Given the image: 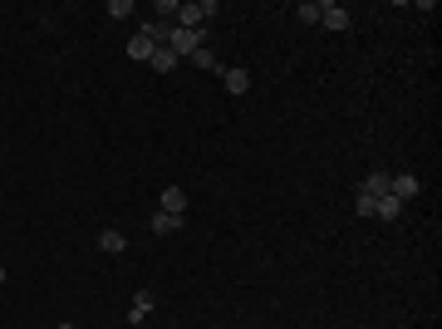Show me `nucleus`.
<instances>
[{"instance_id": "nucleus-1", "label": "nucleus", "mask_w": 442, "mask_h": 329, "mask_svg": "<svg viewBox=\"0 0 442 329\" xmlns=\"http://www.w3.org/2000/svg\"><path fill=\"white\" fill-rule=\"evenodd\" d=\"M167 50H172L177 59H182V55L192 59L197 50H206V35H201V30H182V25H172V35H167Z\"/></svg>"}, {"instance_id": "nucleus-2", "label": "nucleus", "mask_w": 442, "mask_h": 329, "mask_svg": "<svg viewBox=\"0 0 442 329\" xmlns=\"http://www.w3.org/2000/svg\"><path fill=\"white\" fill-rule=\"evenodd\" d=\"M320 25H329V30H349V25H354V15L339 6V0H325V6H320Z\"/></svg>"}, {"instance_id": "nucleus-3", "label": "nucleus", "mask_w": 442, "mask_h": 329, "mask_svg": "<svg viewBox=\"0 0 442 329\" xmlns=\"http://www.w3.org/2000/svg\"><path fill=\"white\" fill-rule=\"evenodd\" d=\"M152 50H157V40H152V30L143 25V30H138V35L128 40V59H138V64H148V59H152Z\"/></svg>"}, {"instance_id": "nucleus-4", "label": "nucleus", "mask_w": 442, "mask_h": 329, "mask_svg": "<svg viewBox=\"0 0 442 329\" xmlns=\"http://www.w3.org/2000/svg\"><path fill=\"white\" fill-rule=\"evenodd\" d=\"M388 197H398V202H413V197H418V177H413V172H393V182H388Z\"/></svg>"}, {"instance_id": "nucleus-5", "label": "nucleus", "mask_w": 442, "mask_h": 329, "mask_svg": "<svg viewBox=\"0 0 442 329\" xmlns=\"http://www.w3.org/2000/svg\"><path fill=\"white\" fill-rule=\"evenodd\" d=\"M388 182H393V172H369V177H364V187H359V192H364V197H373V202H378V197H388Z\"/></svg>"}, {"instance_id": "nucleus-6", "label": "nucleus", "mask_w": 442, "mask_h": 329, "mask_svg": "<svg viewBox=\"0 0 442 329\" xmlns=\"http://www.w3.org/2000/svg\"><path fill=\"white\" fill-rule=\"evenodd\" d=\"M152 304H157L152 290H138V295H133V309H128V324H143V319L152 314Z\"/></svg>"}, {"instance_id": "nucleus-7", "label": "nucleus", "mask_w": 442, "mask_h": 329, "mask_svg": "<svg viewBox=\"0 0 442 329\" xmlns=\"http://www.w3.org/2000/svg\"><path fill=\"white\" fill-rule=\"evenodd\" d=\"M182 221H187V216H172V211H152V236H172V231H182Z\"/></svg>"}, {"instance_id": "nucleus-8", "label": "nucleus", "mask_w": 442, "mask_h": 329, "mask_svg": "<svg viewBox=\"0 0 442 329\" xmlns=\"http://www.w3.org/2000/svg\"><path fill=\"white\" fill-rule=\"evenodd\" d=\"M221 79H227V94H236V99L251 89V74L246 69H221Z\"/></svg>"}, {"instance_id": "nucleus-9", "label": "nucleus", "mask_w": 442, "mask_h": 329, "mask_svg": "<svg viewBox=\"0 0 442 329\" xmlns=\"http://www.w3.org/2000/svg\"><path fill=\"white\" fill-rule=\"evenodd\" d=\"M162 211L187 216V192H182V187H167V192H162Z\"/></svg>"}, {"instance_id": "nucleus-10", "label": "nucleus", "mask_w": 442, "mask_h": 329, "mask_svg": "<svg viewBox=\"0 0 442 329\" xmlns=\"http://www.w3.org/2000/svg\"><path fill=\"white\" fill-rule=\"evenodd\" d=\"M148 64H152V69H157V74H167V69H177V55H172V50H167V45H157V50H152V59H148Z\"/></svg>"}, {"instance_id": "nucleus-11", "label": "nucleus", "mask_w": 442, "mask_h": 329, "mask_svg": "<svg viewBox=\"0 0 442 329\" xmlns=\"http://www.w3.org/2000/svg\"><path fill=\"white\" fill-rule=\"evenodd\" d=\"M398 211H403V202H398V197H378V202H373V216H378V221H393Z\"/></svg>"}, {"instance_id": "nucleus-12", "label": "nucleus", "mask_w": 442, "mask_h": 329, "mask_svg": "<svg viewBox=\"0 0 442 329\" xmlns=\"http://www.w3.org/2000/svg\"><path fill=\"white\" fill-rule=\"evenodd\" d=\"M99 251H108V255H118V251H128V241H123V231H104V236H99Z\"/></svg>"}, {"instance_id": "nucleus-13", "label": "nucleus", "mask_w": 442, "mask_h": 329, "mask_svg": "<svg viewBox=\"0 0 442 329\" xmlns=\"http://www.w3.org/2000/svg\"><path fill=\"white\" fill-rule=\"evenodd\" d=\"M108 15H113V20H128V15H133V0H108Z\"/></svg>"}, {"instance_id": "nucleus-14", "label": "nucleus", "mask_w": 442, "mask_h": 329, "mask_svg": "<svg viewBox=\"0 0 442 329\" xmlns=\"http://www.w3.org/2000/svg\"><path fill=\"white\" fill-rule=\"evenodd\" d=\"M295 20H300V25H320V6H300Z\"/></svg>"}, {"instance_id": "nucleus-15", "label": "nucleus", "mask_w": 442, "mask_h": 329, "mask_svg": "<svg viewBox=\"0 0 442 329\" xmlns=\"http://www.w3.org/2000/svg\"><path fill=\"white\" fill-rule=\"evenodd\" d=\"M192 64H197V69H221V64H216V55H211V50H197V55H192Z\"/></svg>"}, {"instance_id": "nucleus-16", "label": "nucleus", "mask_w": 442, "mask_h": 329, "mask_svg": "<svg viewBox=\"0 0 442 329\" xmlns=\"http://www.w3.org/2000/svg\"><path fill=\"white\" fill-rule=\"evenodd\" d=\"M354 211H359V216H373V197L359 192V197H354Z\"/></svg>"}, {"instance_id": "nucleus-17", "label": "nucleus", "mask_w": 442, "mask_h": 329, "mask_svg": "<svg viewBox=\"0 0 442 329\" xmlns=\"http://www.w3.org/2000/svg\"><path fill=\"white\" fill-rule=\"evenodd\" d=\"M50 329H74V324H50Z\"/></svg>"}, {"instance_id": "nucleus-18", "label": "nucleus", "mask_w": 442, "mask_h": 329, "mask_svg": "<svg viewBox=\"0 0 442 329\" xmlns=\"http://www.w3.org/2000/svg\"><path fill=\"white\" fill-rule=\"evenodd\" d=\"M0 285H6V265H0Z\"/></svg>"}]
</instances>
